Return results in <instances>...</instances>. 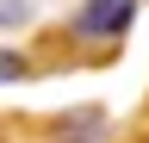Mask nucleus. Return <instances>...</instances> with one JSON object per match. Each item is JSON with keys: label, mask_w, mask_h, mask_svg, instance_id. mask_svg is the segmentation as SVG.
<instances>
[{"label": "nucleus", "mask_w": 149, "mask_h": 143, "mask_svg": "<svg viewBox=\"0 0 149 143\" xmlns=\"http://www.w3.org/2000/svg\"><path fill=\"white\" fill-rule=\"evenodd\" d=\"M13 75H19V62H13V56H0V81H13Z\"/></svg>", "instance_id": "2"}, {"label": "nucleus", "mask_w": 149, "mask_h": 143, "mask_svg": "<svg viewBox=\"0 0 149 143\" xmlns=\"http://www.w3.org/2000/svg\"><path fill=\"white\" fill-rule=\"evenodd\" d=\"M130 13H137V0H87V6L74 13V31H81V38H118L130 25Z\"/></svg>", "instance_id": "1"}]
</instances>
